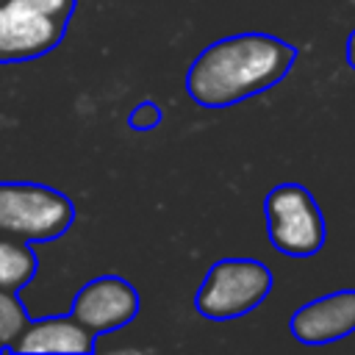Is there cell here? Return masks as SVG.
I'll use <instances>...</instances> for the list:
<instances>
[{
    "instance_id": "6da1fadb",
    "label": "cell",
    "mask_w": 355,
    "mask_h": 355,
    "mask_svg": "<svg viewBox=\"0 0 355 355\" xmlns=\"http://www.w3.org/2000/svg\"><path fill=\"white\" fill-rule=\"evenodd\" d=\"M294 47L269 33H236L205 47L186 72V92L202 108H227L286 78Z\"/></svg>"
},
{
    "instance_id": "7a4b0ae2",
    "label": "cell",
    "mask_w": 355,
    "mask_h": 355,
    "mask_svg": "<svg viewBox=\"0 0 355 355\" xmlns=\"http://www.w3.org/2000/svg\"><path fill=\"white\" fill-rule=\"evenodd\" d=\"M75 0L0 3V64L31 61L55 50L67 33Z\"/></svg>"
},
{
    "instance_id": "3957f363",
    "label": "cell",
    "mask_w": 355,
    "mask_h": 355,
    "mask_svg": "<svg viewBox=\"0 0 355 355\" xmlns=\"http://www.w3.org/2000/svg\"><path fill=\"white\" fill-rule=\"evenodd\" d=\"M75 219L69 197L42 183L0 180V236L22 241H50L67 233Z\"/></svg>"
},
{
    "instance_id": "277c9868",
    "label": "cell",
    "mask_w": 355,
    "mask_h": 355,
    "mask_svg": "<svg viewBox=\"0 0 355 355\" xmlns=\"http://www.w3.org/2000/svg\"><path fill=\"white\" fill-rule=\"evenodd\" d=\"M269 288H272V272L261 261L222 258L205 272L194 305L205 319L227 322L258 308L269 294Z\"/></svg>"
},
{
    "instance_id": "5b68a950",
    "label": "cell",
    "mask_w": 355,
    "mask_h": 355,
    "mask_svg": "<svg viewBox=\"0 0 355 355\" xmlns=\"http://www.w3.org/2000/svg\"><path fill=\"white\" fill-rule=\"evenodd\" d=\"M266 233L277 252L291 258L316 255L324 244V216L300 183H280L263 200Z\"/></svg>"
},
{
    "instance_id": "8992f818",
    "label": "cell",
    "mask_w": 355,
    "mask_h": 355,
    "mask_svg": "<svg viewBox=\"0 0 355 355\" xmlns=\"http://www.w3.org/2000/svg\"><path fill=\"white\" fill-rule=\"evenodd\" d=\"M136 313H139V294L125 277L116 275H103L89 280L83 288H78L69 308V316H75L94 336L125 327Z\"/></svg>"
},
{
    "instance_id": "52a82bcc",
    "label": "cell",
    "mask_w": 355,
    "mask_h": 355,
    "mask_svg": "<svg viewBox=\"0 0 355 355\" xmlns=\"http://www.w3.org/2000/svg\"><path fill=\"white\" fill-rule=\"evenodd\" d=\"M355 333V288L305 302L291 316V336L302 344H330Z\"/></svg>"
},
{
    "instance_id": "ba28073f",
    "label": "cell",
    "mask_w": 355,
    "mask_h": 355,
    "mask_svg": "<svg viewBox=\"0 0 355 355\" xmlns=\"http://www.w3.org/2000/svg\"><path fill=\"white\" fill-rule=\"evenodd\" d=\"M14 352H92L94 333L86 330L75 316H50L28 322L19 338L11 344Z\"/></svg>"
},
{
    "instance_id": "9c48e42d",
    "label": "cell",
    "mask_w": 355,
    "mask_h": 355,
    "mask_svg": "<svg viewBox=\"0 0 355 355\" xmlns=\"http://www.w3.org/2000/svg\"><path fill=\"white\" fill-rule=\"evenodd\" d=\"M28 244L31 241L0 236V288L19 291L28 280H33L39 258Z\"/></svg>"
},
{
    "instance_id": "30bf717a",
    "label": "cell",
    "mask_w": 355,
    "mask_h": 355,
    "mask_svg": "<svg viewBox=\"0 0 355 355\" xmlns=\"http://www.w3.org/2000/svg\"><path fill=\"white\" fill-rule=\"evenodd\" d=\"M28 324V313L22 302L17 300V291L0 288V349H11V344L19 338V333Z\"/></svg>"
},
{
    "instance_id": "8fae6325",
    "label": "cell",
    "mask_w": 355,
    "mask_h": 355,
    "mask_svg": "<svg viewBox=\"0 0 355 355\" xmlns=\"http://www.w3.org/2000/svg\"><path fill=\"white\" fill-rule=\"evenodd\" d=\"M128 122H130L133 130H150V128H155L161 122V111H158L155 103H139L130 111V119Z\"/></svg>"
},
{
    "instance_id": "7c38bea8",
    "label": "cell",
    "mask_w": 355,
    "mask_h": 355,
    "mask_svg": "<svg viewBox=\"0 0 355 355\" xmlns=\"http://www.w3.org/2000/svg\"><path fill=\"white\" fill-rule=\"evenodd\" d=\"M347 61H349V67L355 69V31H352L349 39H347Z\"/></svg>"
},
{
    "instance_id": "4fadbf2b",
    "label": "cell",
    "mask_w": 355,
    "mask_h": 355,
    "mask_svg": "<svg viewBox=\"0 0 355 355\" xmlns=\"http://www.w3.org/2000/svg\"><path fill=\"white\" fill-rule=\"evenodd\" d=\"M0 3H6V0H0Z\"/></svg>"
}]
</instances>
